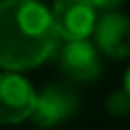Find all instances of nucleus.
Wrapping results in <instances>:
<instances>
[{"mask_svg":"<svg viewBox=\"0 0 130 130\" xmlns=\"http://www.w3.org/2000/svg\"><path fill=\"white\" fill-rule=\"evenodd\" d=\"M50 9L37 0H0V69L30 71L59 50Z\"/></svg>","mask_w":130,"mask_h":130,"instance_id":"1","label":"nucleus"},{"mask_svg":"<svg viewBox=\"0 0 130 130\" xmlns=\"http://www.w3.org/2000/svg\"><path fill=\"white\" fill-rule=\"evenodd\" d=\"M78 107H80V101L73 89L62 87V85H50L37 94L30 119L39 128H55L69 119H73Z\"/></svg>","mask_w":130,"mask_h":130,"instance_id":"2","label":"nucleus"},{"mask_svg":"<svg viewBox=\"0 0 130 130\" xmlns=\"http://www.w3.org/2000/svg\"><path fill=\"white\" fill-rule=\"evenodd\" d=\"M37 91L16 71L0 73V123H21L34 110Z\"/></svg>","mask_w":130,"mask_h":130,"instance_id":"3","label":"nucleus"},{"mask_svg":"<svg viewBox=\"0 0 130 130\" xmlns=\"http://www.w3.org/2000/svg\"><path fill=\"white\" fill-rule=\"evenodd\" d=\"M96 7L89 0H55L50 16L59 39H89L96 25Z\"/></svg>","mask_w":130,"mask_h":130,"instance_id":"4","label":"nucleus"},{"mask_svg":"<svg viewBox=\"0 0 130 130\" xmlns=\"http://www.w3.org/2000/svg\"><path fill=\"white\" fill-rule=\"evenodd\" d=\"M59 69L78 82H91L103 71L101 50L89 39H73L66 41L59 50Z\"/></svg>","mask_w":130,"mask_h":130,"instance_id":"5","label":"nucleus"},{"mask_svg":"<svg viewBox=\"0 0 130 130\" xmlns=\"http://www.w3.org/2000/svg\"><path fill=\"white\" fill-rule=\"evenodd\" d=\"M91 37L101 55H107L112 59L130 57V16L110 9L107 14L96 18Z\"/></svg>","mask_w":130,"mask_h":130,"instance_id":"6","label":"nucleus"},{"mask_svg":"<svg viewBox=\"0 0 130 130\" xmlns=\"http://www.w3.org/2000/svg\"><path fill=\"white\" fill-rule=\"evenodd\" d=\"M107 112L112 117H128L130 114V98L123 89L110 94V98H107Z\"/></svg>","mask_w":130,"mask_h":130,"instance_id":"7","label":"nucleus"},{"mask_svg":"<svg viewBox=\"0 0 130 130\" xmlns=\"http://www.w3.org/2000/svg\"><path fill=\"white\" fill-rule=\"evenodd\" d=\"M89 2H91L96 9H107V11H110V9H114L121 0H89Z\"/></svg>","mask_w":130,"mask_h":130,"instance_id":"8","label":"nucleus"},{"mask_svg":"<svg viewBox=\"0 0 130 130\" xmlns=\"http://www.w3.org/2000/svg\"><path fill=\"white\" fill-rule=\"evenodd\" d=\"M123 91L128 94V98H130V66L126 71V75H123Z\"/></svg>","mask_w":130,"mask_h":130,"instance_id":"9","label":"nucleus"}]
</instances>
